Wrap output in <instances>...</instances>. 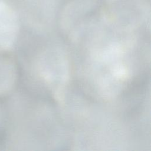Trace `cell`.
<instances>
[{"instance_id": "1", "label": "cell", "mask_w": 151, "mask_h": 151, "mask_svg": "<svg viewBox=\"0 0 151 151\" xmlns=\"http://www.w3.org/2000/svg\"><path fill=\"white\" fill-rule=\"evenodd\" d=\"M19 20L15 11L0 0V54L14 44L19 31Z\"/></svg>"}, {"instance_id": "2", "label": "cell", "mask_w": 151, "mask_h": 151, "mask_svg": "<svg viewBox=\"0 0 151 151\" xmlns=\"http://www.w3.org/2000/svg\"><path fill=\"white\" fill-rule=\"evenodd\" d=\"M15 71L12 63L0 55V95L9 91L14 85Z\"/></svg>"}]
</instances>
